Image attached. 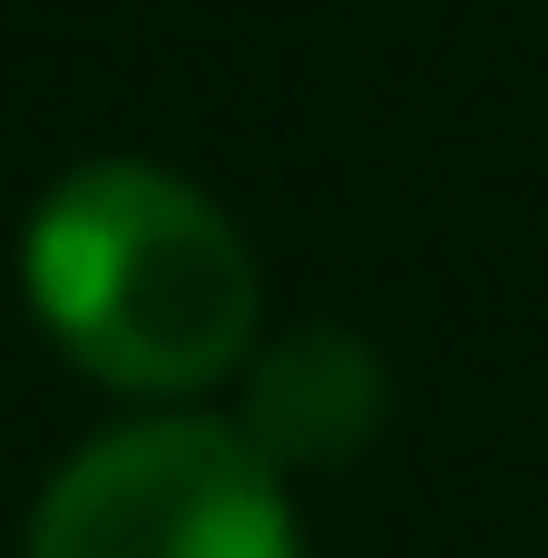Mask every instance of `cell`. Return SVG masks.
Instances as JSON below:
<instances>
[{
    "instance_id": "cell-1",
    "label": "cell",
    "mask_w": 548,
    "mask_h": 558,
    "mask_svg": "<svg viewBox=\"0 0 548 558\" xmlns=\"http://www.w3.org/2000/svg\"><path fill=\"white\" fill-rule=\"evenodd\" d=\"M20 284L49 343L118 392H206L255 343V265L235 226L137 157L49 186L20 235Z\"/></svg>"
},
{
    "instance_id": "cell-2",
    "label": "cell",
    "mask_w": 548,
    "mask_h": 558,
    "mask_svg": "<svg viewBox=\"0 0 548 558\" xmlns=\"http://www.w3.org/2000/svg\"><path fill=\"white\" fill-rule=\"evenodd\" d=\"M29 558H304L275 451L235 422H127L88 441L39 520Z\"/></svg>"
}]
</instances>
